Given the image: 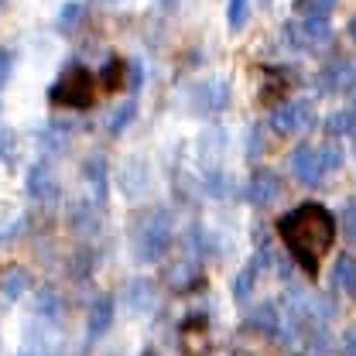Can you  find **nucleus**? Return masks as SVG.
<instances>
[{
    "mask_svg": "<svg viewBox=\"0 0 356 356\" xmlns=\"http://www.w3.org/2000/svg\"><path fill=\"white\" fill-rule=\"evenodd\" d=\"M124 309L134 312V315H147V312L154 309V284L144 281V277L131 281L124 288Z\"/></svg>",
    "mask_w": 356,
    "mask_h": 356,
    "instance_id": "nucleus-18",
    "label": "nucleus"
},
{
    "mask_svg": "<svg viewBox=\"0 0 356 356\" xmlns=\"http://www.w3.org/2000/svg\"><path fill=\"white\" fill-rule=\"evenodd\" d=\"M83 178H86L89 192H92V202H99L106 209V195H110V165L103 154H92L83 161Z\"/></svg>",
    "mask_w": 356,
    "mask_h": 356,
    "instance_id": "nucleus-15",
    "label": "nucleus"
},
{
    "mask_svg": "<svg viewBox=\"0 0 356 356\" xmlns=\"http://www.w3.org/2000/svg\"><path fill=\"white\" fill-rule=\"evenodd\" d=\"M250 17V0H226V28L229 31H243Z\"/></svg>",
    "mask_w": 356,
    "mask_h": 356,
    "instance_id": "nucleus-29",
    "label": "nucleus"
},
{
    "mask_svg": "<svg viewBox=\"0 0 356 356\" xmlns=\"http://www.w3.org/2000/svg\"><path fill=\"white\" fill-rule=\"evenodd\" d=\"M96 72L86 69L83 62H69L58 76H55V83L48 86V99L55 103V106H65V110H86L96 103Z\"/></svg>",
    "mask_w": 356,
    "mask_h": 356,
    "instance_id": "nucleus-3",
    "label": "nucleus"
},
{
    "mask_svg": "<svg viewBox=\"0 0 356 356\" xmlns=\"http://www.w3.org/2000/svg\"><path fill=\"white\" fill-rule=\"evenodd\" d=\"M277 233L284 240V250L295 264L302 267L309 277L318 274L322 257L329 254V247L339 236L336 213L322 202H298L288 213L277 216Z\"/></svg>",
    "mask_w": 356,
    "mask_h": 356,
    "instance_id": "nucleus-1",
    "label": "nucleus"
},
{
    "mask_svg": "<svg viewBox=\"0 0 356 356\" xmlns=\"http://www.w3.org/2000/svg\"><path fill=\"white\" fill-rule=\"evenodd\" d=\"M65 222L79 236H96L99 226H103V206L99 202H89V199H76V202L65 206Z\"/></svg>",
    "mask_w": 356,
    "mask_h": 356,
    "instance_id": "nucleus-11",
    "label": "nucleus"
},
{
    "mask_svg": "<svg viewBox=\"0 0 356 356\" xmlns=\"http://www.w3.org/2000/svg\"><path fill=\"white\" fill-rule=\"evenodd\" d=\"M10 72H14V55H10L7 48H0V89L7 86V79H10Z\"/></svg>",
    "mask_w": 356,
    "mask_h": 356,
    "instance_id": "nucleus-32",
    "label": "nucleus"
},
{
    "mask_svg": "<svg viewBox=\"0 0 356 356\" xmlns=\"http://www.w3.org/2000/svg\"><path fill=\"white\" fill-rule=\"evenodd\" d=\"M117 185H120V192H124L131 202L144 199L147 188H151V165H147V158H140V154L124 158L120 175H117Z\"/></svg>",
    "mask_w": 356,
    "mask_h": 356,
    "instance_id": "nucleus-10",
    "label": "nucleus"
},
{
    "mask_svg": "<svg viewBox=\"0 0 356 356\" xmlns=\"http://www.w3.org/2000/svg\"><path fill=\"white\" fill-rule=\"evenodd\" d=\"M353 151H356V134H353Z\"/></svg>",
    "mask_w": 356,
    "mask_h": 356,
    "instance_id": "nucleus-39",
    "label": "nucleus"
},
{
    "mask_svg": "<svg viewBox=\"0 0 356 356\" xmlns=\"http://www.w3.org/2000/svg\"><path fill=\"white\" fill-rule=\"evenodd\" d=\"M312 89L318 96H343V92H353L356 89V62L350 58H336L329 62L325 69H318L312 76Z\"/></svg>",
    "mask_w": 356,
    "mask_h": 356,
    "instance_id": "nucleus-7",
    "label": "nucleus"
},
{
    "mask_svg": "<svg viewBox=\"0 0 356 356\" xmlns=\"http://www.w3.org/2000/svg\"><path fill=\"white\" fill-rule=\"evenodd\" d=\"M264 151H267L264 131H261V124H254L250 134H247V154H250V158H257V154H264Z\"/></svg>",
    "mask_w": 356,
    "mask_h": 356,
    "instance_id": "nucleus-30",
    "label": "nucleus"
},
{
    "mask_svg": "<svg viewBox=\"0 0 356 356\" xmlns=\"http://www.w3.org/2000/svg\"><path fill=\"white\" fill-rule=\"evenodd\" d=\"M113 318H117V298L113 295H96L86 315V336L89 339H99L113 325Z\"/></svg>",
    "mask_w": 356,
    "mask_h": 356,
    "instance_id": "nucleus-16",
    "label": "nucleus"
},
{
    "mask_svg": "<svg viewBox=\"0 0 356 356\" xmlns=\"http://www.w3.org/2000/svg\"><path fill=\"white\" fill-rule=\"evenodd\" d=\"M336 226H339V233L356 247V199H346V202H343V209L336 213Z\"/></svg>",
    "mask_w": 356,
    "mask_h": 356,
    "instance_id": "nucleus-28",
    "label": "nucleus"
},
{
    "mask_svg": "<svg viewBox=\"0 0 356 356\" xmlns=\"http://www.w3.org/2000/svg\"><path fill=\"white\" fill-rule=\"evenodd\" d=\"M206 281V270L199 261L185 257V261H175V264L165 267V288L175 291V295H185V291H195L199 284Z\"/></svg>",
    "mask_w": 356,
    "mask_h": 356,
    "instance_id": "nucleus-13",
    "label": "nucleus"
},
{
    "mask_svg": "<svg viewBox=\"0 0 356 356\" xmlns=\"http://www.w3.org/2000/svg\"><path fill=\"white\" fill-rule=\"evenodd\" d=\"M346 35H350V42L356 44V14L350 17V24H346Z\"/></svg>",
    "mask_w": 356,
    "mask_h": 356,
    "instance_id": "nucleus-35",
    "label": "nucleus"
},
{
    "mask_svg": "<svg viewBox=\"0 0 356 356\" xmlns=\"http://www.w3.org/2000/svg\"><path fill=\"white\" fill-rule=\"evenodd\" d=\"M124 79H127V62L124 58H106L99 69H96V86L99 92H120L124 89Z\"/></svg>",
    "mask_w": 356,
    "mask_h": 356,
    "instance_id": "nucleus-19",
    "label": "nucleus"
},
{
    "mask_svg": "<svg viewBox=\"0 0 356 356\" xmlns=\"http://www.w3.org/2000/svg\"><path fill=\"white\" fill-rule=\"evenodd\" d=\"M336 3L339 0H295L291 7H295L298 17H329L336 10Z\"/></svg>",
    "mask_w": 356,
    "mask_h": 356,
    "instance_id": "nucleus-27",
    "label": "nucleus"
},
{
    "mask_svg": "<svg viewBox=\"0 0 356 356\" xmlns=\"http://www.w3.org/2000/svg\"><path fill=\"white\" fill-rule=\"evenodd\" d=\"M291 356H302V353H291ZM305 356H309V353H305Z\"/></svg>",
    "mask_w": 356,
    "mask_h": 356,
    "instance_id": "nucleus-40",
    "label": "nucleus"
},
{
    "mask_svg": "<svg viewBox=\"0 0 356 356\" xmlns=\"http://www.w3.org/2000/svg\"><path fill=\"white\" fill-rule=\"evenodd\" d=\"M291 69H295V65H267L264 69V83H261V99L288 96V89L298 83V76H295Z\"/></svg>",
    "mask_w": 356,
    "mask_h": 356,
    "instance_id": "nucleus-17",
    "label": "nucleus"
},
{
    "mask_svg": "<svg viewBox=\"0 0 356 356\" xmlns=\"http://www.w3.org/2000/svg\"><path fill=\"white\" fill-rule=\"evenodd\" d=\"M332 24H329V17H295V21H288L284 28H281V38L288 48H295V51H325L329 44H332Z\"/></svg>",
    "mask_w": 356,
    "mask_h": 356,
    "instance_id": "nucleus-5",
    "label": "nucleus"
},
{
    "mask_svg": "<svg viewBox=\"0 0 356 356\" xmlns=\"http://www.w3.org/2000/svg\"><path fill=\"white\" fill-rule=\"evenodd\" d=\"M288 168H291V175L298 178L302 185H318L325 178L322 165H318V147L315 144H298L288 154Z\"/></svg>",
    "mask_w": 356,
    "mask_h": 356,
    "instance_id": "nucleus-14",
    "label": "nucleus"
},
{
    "mask_svg": "<svg viewBox=\"0 0 356 356\" xmlns=\"http://www.w3.org/2000/svg\"><path fill=\"white\" fill-rule=\"evenodd\" d=\"M318 147V165H322V172L325 175H336V172H343V165H346V147H343V140H325V144H315Z\"/></svg>",
    "mask_w": 356,
    "mask_h": 356,
    "instance_id": "nucleus-22",
    "label": "nucleus"
},
{
    "mask_svg": "<svg viewBox=\"0 0 356 356\" xmlns=\"http://www.w3.org/2000/svg\"><path fill=\"white\" fill-rule=\"evenodd\" d=\"M236 356H250V353H236Z\"/></svg>",
    "mask_w": 356,
    "mask_h": 356,
    "instance_id": "nucleus-41",
    "label": "nucleus"
},
{
    "mask_svg": "<svg viewBox=\"0 0 356 356\" xmlns=\"http://www.w3.org/2000/svg\"><path fill=\"white\" fill-rule=\"evenodd\" d=\"M175 243V220L168 209L154 206L134 216L131 226V250L137 264H158Z\"/></svg>",
    "mask_w": 356,
    "mask_h": 356,
    "instance_id": "nucleus-2",
    "label": "nucleus"
},
{
    "mask_svg": "<svg viewBox=\"0 0 356 356\" xmlns=\"http://www.w3.org/2000/svg\"><path fill=\"white\" fill-rule=\"evenodd\" d=\"M28 288H31V274H28L21 264H10L3 274H0V295H3L7 302L24 298V291H28Z\"/></svg>",
    "mask_w": 356,
    "mask_h": 356,
    "instance_id": "nucleus-20",
    "label": "nucleus"
},
{
    "mask_svg": "<svg viewBox=\"0 0 356 356\" xmlns=\"http://www.w3.org/2000/svg\"><path fill=\"white\" fill-rule=\"evenodd\" d=\"M274 264V254L270 250H257L247 264L240 267L236 274H233V281H229V295H233V302H250V295H254V288H257V281H261V270Z\"/></svg>",
    "mask_w": 356,
    "mask_h": 356,
    "instance_id": "nucleus-8",
    "label": "nucleus"
},
{
    "mask_svg": "<svg viewBox=\"0 0 356 356\" xmlns=\"http://www.w3.org/2000/svg\"><path fill=\"white\" fill-rule=\"evenodd\" d=\"M350 110H353V113H356V89H353V103H350Z\"/></svg>",
    "mask_w": 356,
    "mask_h": 356,
    "instance_id": "nucleus-38",
    "label": "nucleus"
},
{
    "mask_svg": "<svg viewBox=\"0 0 356 356\" xmlns=\"http://www.w3.org/2000/svg\"><path fill=\"white\" fill-rule=\"evenodd\" d=\"M325 134L332 137V140H343V137H353L356 134V113L346 106V110H332L329 117H325Z\"/></svg>",
    "mask_w": 356,
    "mask_h": 356,
    "instance_id": "nucleus-23",
    "label": "nucleus"
},
{
    "mask_svg": "<svg viewBox=\"0 0 356 356\" xmlns=\"http://www.w3.org/2000/svg\"><path fill=\"white\" fill-rule=\"evenodd\" d=\"M332 288L356 298V257L353 254H339L336 257V264H332Z\"/></svg>",
    "mask_w": 356,
    "mask_h": 356,
    "instance_id": "nucleus-21",
    "label": "nucleus"
},
{
    "mask_svg": "<svg viewBox=\"0 0 356 356\" xmlns=\"http://www.w3.org/2000/svg\"><path fill=\"white\" fill-rule=\"evenodd\" d=\"M35 312H38V318H44V322H58L62 312H65V302H62V295L55 288H42L38 298H35Z\"/></svg>",
    "mask_w": 356,
    "mask_h": 356,
    "instance_id": "nucleus-24",
    "label": "nucleus"
},
{
    "mask_svg": "<svg viewBox=\"0 0 356 356\" xmlns=\"http://www.w3.org/2000/svg\"><path fill=\"white\" fill-rule=\"evenodd\" d=\"M83 10H86L83 0H69V3H62V7H58V17H55L58 31H72V28L83 21Z\"/></svg>",
    "mask_w": 356,
    "mask_h": 356,
    "instance_id": "nucleus-26",
    "label": "nucleus"
},
{
    "mask_svg": "<svg viewBox=\"0 0 356 356\" xmlns=\"http://www.w3.org/2000/svg\"><path fill=\"white\" fill-rule=\"evenodd\" d=\"M192 92H195V110L206 113V117L222 113V110L233 103V89H229L226 79H206V83H199V86L192 89Z\"/></svg>",
    "mask_w": 356,
    "mask_h": 356,
    "instance_id": "nucleus-12",
    "label": "nucleus"
},
{
    "mask_svg": "<svg viewBox=\"0 0 356 356\" xmlns=\"http://www.w3.org/2000/svg\"><path fill=\"white\" fill-rule=\"evenodd\" d=\"M284 188H288L284 178L277 175L274 168H257L243 185V199L250 206H257V209H270V206H277L284 199Z\"/></svg>",
    "mask_w": 356,
    "mask_h": 356,
    "instance_id": "nucleus-6",
    "label": "nucleus"
},
{
    "mask_svg": "<svg viewBox=\"0 0 356 356\" xmlns=\"http://www.w3.org/2000/svg\"><path fill=\"white\" fill-rule=\"evenodd\" d=\"M315 124H318L315 99H281L267 117V127L277 137H298V134L312 131Z\"/></svg>",
    "mask_w": 356,
    "mask_h": 356,
    "instance_id": "nucleus-4",
    "label": "nucleus"
},
{
    "mask_svg": "<svg viewBox=\"0 0 356 356\" xmlns=\"http://www.w3.org/2000/svg\"><path fill=\"white\" fill-rule=\"evenodd\" d=\"M339 353H343V356H356V325H350V329L339 336Z\"/></svg>",
    "mask_w": 356,
    "mask_h": 356,
    "instance_id": "nucleus-33",
    "label": "nucleus"
},
{
    "mask_svg": "<svg viewBox=\"0 0 356 356\" xmlns=\"http://www.w3.org/2000/svg\"><path fill=\"white\" fill-rule=\"evenodd\" d=\"M21 226H24V220L17 216V220H7L3 226H0V243H10V240H17L21 236Z\"/></svg>",
    "mask_w": 356,
    "mask_h": 356,
    "instance_id": "nucleus-31",
    "label": "nucleus"
},
{
    "mask_svg": "<svg viewBox=\"0 0 356 356\" xmlns=\"http://www.w3.org/2000/svg\"><path fill=\"white\" fill-rule=\"evenodd\" d=\"M0 158L3 161H14V134L3 131V127H0Z\"/></svg>",
    "mask_w": 356,
    "mask_h": 356,
    "instance_id": "nucleus-34",
    "label": "nucleus"
},
{
    "mask_svg": "<svg viewBox=\"0 0 356 356\" xmlns=\"http://www.w3.org/2000/svg\"><path fill=\"white\" fill-rule=\"evenodd\" d=\"M134 117H137V96H127V99L113 110V117H110V127H106L110 137H120V134L134 124Z\"/></svg>",
    "mask_w": 356,
    "mask_h": 356,
    "instance_id": "nucleus-25",
    "label": "nucleus"
},
{
    "mask_svg": "<svg viewBox=\"0 0 356 356\" xmlns=\"http://www.w3.org/2000/svg\"><path fill=\"white\" fill-rule=\"evenodd\" d=\"M24 192H28V199H35L38 206H51V202L62 199V185H58V178H55L48 161H35V165L28 168Z\"/></svg>",
    "mask_w": 356,
    "mask_h": 356,
    "instance_id": "nucleus-9",
    "label": "nucleus"
},
{
    "mask_svg": "<svg viewBox=\"0 0 356 356\" xmlns=\"http://www.w3.org/2000/svg\"><path fill=\"white\" fill-rule=\"evenodd\" d=\"M17 356H42V353H31V350H21Z\"/></svg>",
    "mask_w": 356,
    "mask_h": 356,
    "instance_id": "nucleus-37",
    "label": "nucleus"
},
{
    "mask_svg": "<svg viewBox=\"0 0 356 356\" xmlns=\"http://www.w3.org/2000/svg\"><path fill=\"white\" fill-rule=\"evenodd\" d=\"M140 356H161V353H158V350H144Z\"/></svg>",
    "mask_w": 356,
    "mask_h": 356,
    "instance_id": "nucleus-36",
    "label": "nucleus"
}]
</instances>
